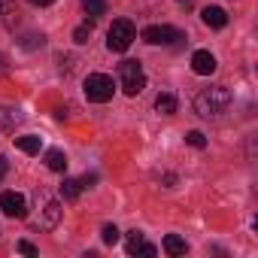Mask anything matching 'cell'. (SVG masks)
I'll use <instances>...</instances> for the list:
<instances>
[{
    "mask_svg": "<svg viewBox=\"0 0 258 258\" xmlns=\"http://www.w3.org/2000/svg\"><path fill=\"white\" fill-rule=\"evenodd\" d=\"M176 106H179V103H176V97H173V94H167V91L155 97V109H158L161 115H173V112H176Z\"/></svg>",
    "mask_w": 258,
    "mask_h": 258,
    "instance_id": "cell-15",
    "label": "cell"
},
{
    "mask_svg": "<svg viewBox=\"0 0 258 258\" xmlns=\"http://www.w3.org/2000/svg\"><path fill=\"white\" fill-rule=\"evenodd\" d=\"M201 19H204V25H207V28H216V31L228 25V13H225L222 7H207V10L201 13Z\"/></svg>",
    "mask_w": 258,
    "mask_h": 258,
    "instance_id": "cell-9",
    "label": "cell"
},
{
    "mask_svg": "<svg viewBox=\"0 0 258 258\" xmlns=\"http://www.w3.org/2000/svg\"><path fill=\"white\" fill-rule=\"evenodd\" d=\"M28 4H34V7H52L55 0H28Z\"/></svg>",
    "mask_w": 258,
    "mask_h": 258,
    "instance_id": "cell-27",
    "label": "cell"
},
{
    "mask_svg": "<svg viewBox=\"0 0 258 258\" xmlns=\"http://www.w3.org/2000/svg\"><path fill=\"white\" fill-rule=\"evenodd\" d=\"M4 176H7V158L0 155V179H4Z\"/></svg>",
    "mask_w": 258,
    "mask_h": 258,
    "instance_id": "cell-28",
    "label": "cell"
},
{
    "mask_svg": "<svg viewBox=\"0 0 258 258\" xmlns=\"http://www.w3.org/2000/svg\"><path fill=\"white\" fill-rule=\"evenodd\" d=\"M82 7H85L88 19L94 22L97 16H103V13H106V0H82Z\"/></svg>",
    "mask_w": 258,
    "mask_h": 258,
    "instance_id": "cell-18",
    "label": "cell"
},
{
    "mask_svg": "<svg viewBox=\"0 0 258 258\" xmlns=\"http://www.w3.org/2000/svg\"><path fill=\"white\" fill-rule=\"evenodd\" d=\"M82 88H85V97H88L91 103H106V100H112L115 82H112V76H106V73H88Z\"/></svg>",
    "mask_w": 258,
    "mask_h": 258,
    "instance_id": "cell-4",
    "label": "cell"
},
{
    "mask_svg": "<svg viewBox=\"0 0 258 258\" xmlns=\"http://www.w3.org/2000/svg\"><path fill=\"white\" fill-rule=\"evenodd\" d=\"M22 115L16 112V109H10V106H0V134H7V131H13L16 127V121H19Z\"/></svg>",
    "mask_w": 258,
    "mask_h": 258,
    "instance_id": "cell-14",
    "label": "cell"
},
{
    "mask_svg": "<svg viewBox=\"0 0 258 258\" xmlns=\"http://www.w3.org/2000/svg\"><path fill=\"white\" fill-rule=\"evenodd\" d=\"M231 103H234V97H231V91H228L225 85H210V88L198 91V97H195V112H198L201 118H219V115H225V112L231 109Z\"/></svg>",
    "mask_w": 258,
    "mask_h": 258,
    "instance_id": "cell-1",
    "label": "cell"
},
{
    "mask_svg": "<svg viewBox=\"0 0 258 258\" xmlns=\"http://www.w3.org/2000/svg\"><path fill=\"white\" fill-rule=\"evenodd\" d=\"M134 40H137V28L127 19H115L106 31V49L109 52H127Z\"/></svg>",
    "mask_w": 258,
    "mask_h": 258,
    "instance_id": "cell-3",
    "label": "cell"
},
{
    "mask_svg": "<svg viewBox=\"0 0 258 258\" xmlns=\"http://www.w3.org/2000/svg\"><path fill=\"white\" fill-rule=\"evenodd\" d=\"M179 4H191V0H179Z\"/></svg>",
    "mask_w": 258,
    "mask_h": 258,
    "instance_id": "cell-29",
    "label": "cell"
},
{
    "mask_svg": "<svg viewBox=\"0 0 258 258\" xmlns=\"http://www.w3.org/2000/svg\"><path fill=\"white\" fill-rule=\"evenodd\" d=\"M0 210H4V216H10V219H25L28 216V201L19 191H4L0 195Z\"/></svg>",
    "mask_w": 258,
    "mask_h": 258,
    "instance_id": "cell-6",
    "label": "cell"
},
{
    "mask_svg": "<svg viewBox=\"0 0 258 258\" xmlns=\"http://www.w3.org/2000/svg\"><path fill=\"white\" fill-rule=\"evenodd\" d=\"M216 58H213V52H207V49H198L195 55H191V70L198 73V76H210V73H216Z\"/></svg>",
    "mask_w": 258,
    "mask_h": 258,
    "instance_id": "cell-8",
    "label": "cell"
},
{
    "mask_svg": "<svg viewBox=\"0 0 258 258\" xmlns=\"http://www.w3.org/2000/svg\"><path fill=\"white\" fill-rule=\"evenodd\" d=\"M140 37H143L149 46H170V43L185 40V34L176 31V28H170V25H149V28H143Z\"/></svg>",
    "mask_w": 258,
    "mask_h": 258,
    "instance_id": "cell-5",
    "label": "cell"
},
{
    "mask_svg": "<svg viewBox=\"0 0 258 258\" xmlns=\"http://www.w3.org/2000/svg\"><path fill=\"white\" fill-rule=\"evenodd\" d=\"M100 237H103V243H106V246H115V243H118V228H115V225H103Z\"/></svg>",
    "mask_w": 258,
    "mask_h": 258,
    "instance_id": "cell-19",
    "label": "cell"
},
{
    "mask_svg": "<svg viewBox=\"0 0 258 258\" xmlns=\"http://www.w3.org/2000/svg\"><path fill=\"white\" fill-rule=\"evenodd\" d=\"M0 10H4V0H0Z\"/></svg>",
    "mask_w": 258,
    "mask_h": 258,
    "instance_id": "cell-30",
    "label": "cell"
},
{
    "mask_svg": "<svg viewBox=\"0 0 258 258\" xmlns=\"http://www.w3.org/2000/svg\"><path fill=\"white\" fill-rule=\"evenodd\" d=\"M19 252H22V255H37V246L28 243V240H19Z\"/></svg>",
    "mask_w": 258,
    "mask_h": 258,
    "instance_id": "cell-23",
    "label": "cell"
},
{
    "mask_svg": "<svg viewBox=\"0 0 258 258\" xmlns=\"http://www.w3.org/2000/svg\"><path fill=\"white\" fill-rule=\"evenodd\" d=\"M79 182H82V188H91V185L97 182V176H94V173H85V176H82Z\"/></svg>",
    "mask_w": 258,
    "mask_h": 258,
    "instance_id": "cell-24",
    "label": "cell"
},
{
    "mask_svg": "<svg viewBox=\"0 0 258 258\" xmlns=\"http://www.w3.org/2000/svg\"><path fill=\"white\" fill-rule=\"evenodd\" d=\"M185 249H188V243L179 234H167L164 237V252L167 255H185Z\"/></svg>",
    "mask_w": 258,
    "mask_h": 258,
    "instance_id": "cell-13",
    "label": "cell"
},
{
    "mask_svg": "<svg viewBox=\"0 0 258 258\" xmlns=\"http://www.w3.org/2000/svg\"><path fill=\"white\" fill-rule=\"evenodd\" d=\"M46 167L55 170V173H64V170H67V155H64L61 149H49V152H46Z\"/></svg>",
    "mask_w": 258,
    "mask_h": 258,
    "instance_id": "cell-11",
    "label": "cell"
},
{
    "mask_svg": "<svg viewBox=\"0 0 258 258\" xmlns=\"http://www.w3.org/2000/svg\"><path fill=\"white\" fill-rule=\"evenodd\" d=\"M0 22H4L10 31H16V28H19V22H22L19 7H16V4H10V0H4V10H0Z\"/></svg>",
    "mask_w": 258,
    "mask_h": 258,
    "instance_id": "cell-10",
    "label": "cell"
},
{
    "mask_svg": "<svg viewBox=\"0 0 258 258\" xmlns=\"http://www.w3.org/2000/svg\"><path fill=\"white\" fill-rule=\"evenodd\" d=\"M185 143L195 146V149H204V146H207V137H204L201 131H188V134H185Z\"/></svg>",
    "mask_w": 258,
    "mask_h": 258,
    "instance_id": "cell-20",
    "label": "cell"
},
{
    "mask_svg": "<svg viewBox=\"0 0 258 258\" xmlns=\"http://www.w3.org/2000/svg\"><path fill=\"white\" fill-rule=\"evenodd\" d=\"M143 234L140 231H127V243H124V252L127 255H140V249H143Z\"/></svg>",
    "mask_w": 258,
    "mask_h": 258,
    "instance_id": "cell-17",
    "label": "cell"
},
{
    "mask_svg": "<svg viewBox=\"0 0 258 258\" xmlns=\"http://www.w3.org/2000/svg\"><path fill=\"white\" fill-rule=\"evenodd\" d=\"M140 255H149V258H152V255H158V249H155L152 243H143V249H140Z\"/></svg>",
    "mask_w": 258,
    "mask_h": 258,
    "instance_id": "cell-25",
    "label": "cell"
},
{
    "mask_svg": "<svg viewBox=\"0 0 258 258\" xmlns=\"http://www.w3.org/2000/svg\"><path fill=\"white\" fill-rule=\"evenodd\" d=\"M88 37H91V22H88V25H82V28H76V31H73V40H76V43H79V46H82V43H88Z\"/></svg>",
    "mask_w": 258,
    "mask_h": 258,
    "instance_id": "cell-21",
    "label": "cell"
},
{
    "mask_svg": "<svg viewBox=\"0 0 258 258\" xmlns=\"http://www.w3.org/2000/svg\"><path fill=\"white\" fill-rule=\"evenodd\" d=\"M40 137H34V134H25V137H16V149H22L25 155H37L40 152Z\"/></svg>",
    "mask_w": 258,
    "mask_h": 258,
    "instance_id": "cell-12",
    "label": "cell"
},
{
    "mask_svg": "<svg viewBox=\"0 0 258 258\" xmlns=\"http://www.w3.org/2000/svg\"><path fill=\"white\" fill-rule=\"evenodd\" d=\"M61 222V204L52 201V198H43V207H40V219L34 222L40 231H52L55 225Z\"/></svg>",
    "mask_w": 258,
    "mask_h": 258,
    "instance_id": "cell-7",
    "label": "cell"
},
{
    "mask_svg": "<svg viewBox=\"0 0 258 258\" xmlns=\"http://www.w3.org/2000/svg\"><path fill=\"white\" fill-rule=\"evenodd\" d=\"M22 46H25V49H37V46H43V34H28V37L22 40Z\"/></svg>",
    "mask_w": 258,
    "mask_h": 258,
    "instance_id": "cell-22",
    "label": "cell"
},
{
    "mask_svg": "<svg viewBox=\"0 0 258 258\" xmlns=\"http://www.w3.org/2000/svg\"><path fill=\"white\" fill-rule=\"evenodd\" d=\"M7 70H10V61H7V55H4V52H0V76H4Z\"/></svg>",
    "mask_w": 258,
    "mask_h": 258,
    "instance_id": "cell-26",
    "label": "cell"
},
{
    "mask_svg": "<svg viewBox=\"0 0 258 258\" xmlns=\"http://www.w3.org/2000/svg\"><path fill=\"white\" fill-rule=\"evenodd\" d=\"M79 195H82V182L79 179H64L61 182V198L64 201H76Z\"/></svg>",
    "mask_w": 258,
    "mask_h": 258,
    "instance_id": "cell-16",
    "label": "cell"
},
{
    "mask_svg": "<svg viewBox=\"0 0 258 258\" xmlns=\"http://www.w3.org/2000/svg\"><path fill=\"white\" fill-rule=\"evenodd\" d=\"M118 85L127 97H137L146 88V73L140 61H121L118 64Z\"/></svg>",
    "mask_w": 258,
    "mask_h": 258,
    "instance_id": "cell-2",
    "label": "cell"
}]
</instances>
